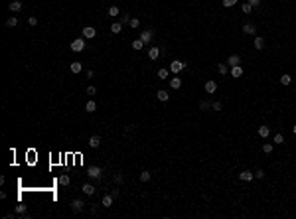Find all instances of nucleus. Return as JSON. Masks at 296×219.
<instances>
[{
  "instance_id": "f257e3e1",
  "label": "nucleus",
  "mask_w": 296,
  "mask_h": 219,
  "mask_svg": "<svg viewBox=\"0 0 296 219\" xmlns=\"http://www.w3.org/2000/svg\"><path fill=\"white\" fill-rule=\"evenodd\" d=\"M69 48H71L73 52H77V53L83 52V49H85V38H77V40H73Z\"/></svg>"
},
{
  "instance_id": "f03ea898",
  "label": "nucleus",
  "mask_w": 296,
  "mask_h": 219,
  "mask_svg": "<svg viewBox=\"0 0 296 219\" xmlns=\"http://www.w3.org/2000/svg\"><path fill=\"white\" fill-rule=\"evenodd\" d=\"M101 174H103V170L99 166H91L89 172H87V176H89V178H93V180H101Z\"/></svg>"
},
{
  "instance_id": "7ed1b4c3",
  "label": "nucleus",
  "mask_w": 296,
  "mask_h": 219,
  "mask_svg": "<svg viewBox=\"0 0 296 219\" xmlns=\"http://www.w3.org/2000/svg\"><path fill=\"white\" fill-rule=\"evenodd\" d=\"M81 34H83V38H85V40H93V38L97 36V30H95V28H91V26H85L81 30Z\"/></svg>"
},
{
  "instance_id": "20e7f679",
  "label": "nucleus",
  "mask_w": 296,
  "mask_h": 219,
  "mask_svg": "<svg viewBox=\"0 0 296 219\" xmlns=\"http://www.w3.org/2000/svg\"><path fill=\"white\" fill-rule=\"evenodd\" d=\"M184 67H186V63H184V61H178V59L170 63V71H172V73H180Z\"/></svg>"
},
{
  "instance_id": "39448f33",
  "label": "nucleus",
  "mask_w": 296,
  "mask_h": 219,
  "mask_svg": "<svg viewBox=\"0 0 296 219\" xmlns=\"http://www.w3.org/2000/svg\"><path fill=\"white\" fill-rule=\"evenodd\" d=\"M152 38H154V32H152V30H144V32H140V40H142L144 44H150V41H152Z\"/></svg>"
},
{
  "instance_id": "423d86ee",
  "label": "nucleus",
  "mask_w": 296,
  "mask_h": 219,
  "mask_svg": "<svg viewBox=\"0 0 296 219\" xmlns=\"http://www.w3.org/2000/svg\"><path fill=\"white\" fill-rule=\"evenodd\" d=\"M160 56H162V49H160V48H150V49H148V57H150L152 61H156Z\"/></svg>"
},
{
  "instance_id": "0eeeda50",
  "label": "nucleus",
  "mask_w": 296,
  "mask_h": 219,
  "mask_svg": "<svg viewBox=\"0 0 296 219\" xmlns=\"http://www.w3.org/2000/svg\"><path fill=\"white\" fill-rule=\"evenodd\" d=\"M8 10L10 12H20L22 10V2H20V0H12V2L8 4Z\"/></svg>"
},
{
  "instance_id": "6e6552de",
  "label": "nucleus",
  "mask_w": 296,
  "mask_h": 219,
  "mask_svg": "<svg viewBox=\"0 0 296 219\" xmlns=\"http://www.w3.org/2000/svg\"><path fill=\"white\" fill-rule=\"evenodd\" d=\"M83 207H85L83 199H73L71 201V209H73V211H83Z\"/></svg>"
},
{
  "instance_id": "1a4fd4ad",
  "label": "nucleus",
  "mask_w": 296,
  "mask_h": 219,
  "mask_svg": "<svg viewBox=\"0 0 296 219\" xmlns=\"http://www.w3.org/2000/svg\"><path fill=\"white\" fill-rule=\"evenodd\" d=\"M253 178H255V174H253V172H249V170H245V172H241V174H239V180H243V182H251Z\"/></svg>"
},
{
  "instance_id": "9d476101",
  "label": "nucleus",
  "mask_w": 296,
  "mask_h": 219,
  "mask_svg": "<svg viewBox=\"0 0 296 219\" xmlns=\"http://www.w3.org/2000/svg\"><path fill=\"white\" fill-rule=\"evenodd\" d=\"M81 192L85 193V196H93V193L97 192V189H95V186H93V184H85V186L81 188Z\"/></svg>"
},
{
  "instance_id": "9b49d317",
  "label": "nucleus",
  "mask_w": 296,
  "mask_h": 219,
  "mask_svg": "<svg viewBox=\"0 0 296 219\" xmlns=\"http://www.w3.org/2000/svg\"><path fill=\"white\" fill-rule=\"evenodd\" d=\"M89 146L91 148H99V146H101V138H99L97 134H93V136L89 138Z\"/></svg>"
},
{
  "instance_id": "f8f14e48",
  "label": "nucleus",
  "mask_w": 296,
  "mask_h": 219,
  "mask_svg": "<svg viewBox=\"0 0 296 219\" xmlns=\"http://www.w3.org/2000/svg\"><path fill=\"white\" fill-rule=\"evenodd\" d=\"M112 199H115V197H112V193H105V196H103V201H101V203L105 205V207H111V205H112Z\"/></svg>"
},
{
  "instance_id": "ddd939ff",
  "label": "nucleus",
  "mask_w": 296,
  "mask_h": 219,
  "mask_svg": "<svg viewBox=\"0 0 296 219\" xmlns=\"http://www.w3.org/2000/svg\"><path fill=\"white\" fill-rule=\"evenodd\" d=\"M243 32L247 34V36H253V34L257 32V26H255V24H245V26H243Z\"/></svg>"
},
{
  "instance_id": "4468645a",
  "label": "nucleus",
  "mask_w": 296,
  "mask_h": 219,
  "mask_svg": "<svg viewBox=\"0 0 296 219\" xmlns=\"http://www.w3.org/2000/svg\"><path fill=\"white\" fill-rule=\"evenodd\" d=\"M205 91H207V93H215V91H217V83H215L213 79H211V81H207L205 83Z\"/></svg>"
},
{
  "instance_id": "2eb2a0df",
  "label": "nucleus",
  "mask_w": 296,
  "mask_h": 219,
  "mask_svg": "<svg viewBox=\"0 0 296 219\" xmlns=\"http://www.w3.org/2000/svg\"><path fill=\"white\" fill-rule=\"evenodd\" d=\"M231 75H233V77H241V75H243V67H241V65H233L231 67Z\"/></svg>"
},
{
  "instance_id": "dca6fc26",
  "label": "nucleus",
  "mask_w": 296,
  "mask_h": 219,
  "mask_svg": "<svg viewBox=\"0 0 296 219\" xmlns=\"http://www.w3.org/2000/svg\"><path fill=\"white\" fill-rule=\"evenodd\" d=\"M170 87H172V89H180V87H182V79L180 77L170 79Z\"/></svg>"
},
{
  "instance_id": "f3484780",
  "label": "nucleus",
  "mask_w": 296,
  "mask_h": 219,
  "mask_svg": "<svg viewBox=\"0 0 296 219\" xmlns=\"http://www.w3.org/2000/svg\"><path fill=\"white\" fill-rule=\"evenodd\" d=\"M85 111H87V113H95V111H97V103H95V101H87Z\"/></svg>"
},
{
  "instance_id": "a211bd4d",
  "label": "nucleus",
  "mask_w": 296,
  "mask_h": 219,
  "mask_svg": "<svg viewBox=\"0 0 296 219\" xmlns=\"http://www.w3.org/2000/svg\"><path fill=\"white\" fill-rule=\"evenodd\" d=\"M69 69H71V71H73V73H81V69H83V65H81V63H79V61H73V63H71V65H69Z\"/></svg>"
},
{
  "instance_id": "6ab92c4d",
  "label": "nucleus",
  "mask_w": 296,
  "mask_h": 219,
  "mask_svg": "<svg viewBox=\"0 0 296 219\" xmlns=\"http://www.w3.org/2000/svg\"><path fill=\"white\" fill-rule=\"evenodd\" d=\"M227 63H229V65H239V63H241V57L239 56H229V59H227Z\"/></svg>"
},
{
  "instance_id": "aec40b11",
  "label": "nucleus",
  "mask_w": 296,
  "mask_h": 219,
  "mask_svg": "<svg viewBox=\"0 0 296 219\" xmlns=\"http://www.w3.org/2000/svg\"><path fill=\"white\" fill-rule=\"evenodd\" d=\"M142 48H144V41L140 40V38H138V40H134V41H132V49H136V52H140Z\"/></svg>"
},
{
  "instance_id": "412c9836",
  "label": "nucleus",
  "mask_w": 296,
  "mask_h": 219,
  "mask_svg": "<svg viewBox=\"0 0 296 219\" xmlns=\"http://www.w3.org/2000/svg\"><path fill=\"white\" fill-rule=\"evenodd\" d=\"M111 32L112 34H120V32H123V24H120V22H115L111 26Z\"/></svg>"
},
{
  "instance_id": "4be33fe9",
  "label": "nucleus",
  "mask_w": 296,
  "mask_h": 219,
  "mask_svg": "<svg viewBox=\"0 0 296 219\" xmlns=\"http://www.w3.org/2000/svg\"><path fill=\"white\" fill-rule=\"evenodd\" d=\"M265 48V38H255V49H262Z\"/></svg>"
},
{
  "instance_id": "5701e85b",
  "label": "nucleus",
  "mask_w": 296,
  "mask_h": 219,
  "mask_svg": "<svg viewBox=\"0 0 296 219\" xmlns=\"http://www.w3.org/2000/svg\"><path fill=\"white\" fill-rule=\"evenodd\" d=\"M69 182H71V180H69L67 174H61L59 176V186H69Z\"/></svg>"
},
{
  "instance_id": "b1692460",
  "label": "nucleus",
  "mask_w": 296,
  "mask_h": 219,
  "mask_svg": "<svg viewBox=\"0 0 296 219\" xmlns=\"http://www.w3.org/2000/svg\"><path fill=\"white\" fill-rule=\"evenodd\" d=\"M158 99H160V101H168L170 99V95H168V91H164V89H160V91H158Z\"/></svg>"
},
{
  "instance_id": "393cba45",
  "label": "nucleus",
  "mask_w": 296,
  "mask_h": 219,
  "mask_svg": "<svg viewBox=\"0 0 296 219\" xmlns=\"http://www.w3.org/2000/svg\"><path fill=\"white\" fill-rule=\"evenodd\" d=\"M259 134H261L262 138H266L270 134V128H269V126H259Z\"/></svg>"
},
{
  "instance_id": "a878e982",
  "label": "nucleus",
  "mask_w": 296,
  "mask_h": 219,
  "mask_svg": "<svg viewBox=\"0 0 296 219\" xmlns=\"http://www.w3.org/2000/svg\"><path fill=\"white\" fill-rule=\"evenodd\" d=\"M6 26L8 28H16V26H18V18H14V16H12V18H8L6 20Z\"/></svg>"
},
{
  "instance_id": "bb28decb",
  "label": "nucleus",
  "mask_w": 296,
  "mask_h": 219,
  "mask_svg": "<svg viewBox=\"0 0 296 219\" xmlns=\"http://www.w3.org/2000/svg\"><path fill=\"white\" fill-rule=\"evenodd\" d=\"M150 178H152V176H150V172H140V182H150Z\"/></svg>"
},
{
  "instance_id": "cd10ccee",
  "label": "nucleus",
  "mask_w": 296,
  "mask_h": 219,
  "mask_svg": "<svg viewBox=\"0 0 296 219\" xmlns=\"http://www.w3.org/2000/svg\"><path fill=\"white\" fill-rule=\"evenodd\" d=\"M290 81H292V77H290L288 73H284V75L280 77V83H282V85H290Z\"/></svg>"
},
{
  "instance_id": "c85d7f7f",
  "label": "nucleus",
  "mask_w": 296,
  "mask_h": 219,
  "mask_svg": "<svg viewBox=\"0 0 296 219\" xmlns=\"http://www.w3.org/2000/svg\"><path fill=\"white\" fill-rule=\"evenodd\" d=\"M112 180H115V184H123V180H124V176L120 174V172H115V176H112Z\"/></svg>"
},
{
  "instance_id": "c756f323",
  "label": "nucleus",
  "mask_w": 296,
  "mask_h": 219,
  "mask_svg": "<svg viewBox=\"0 0 296 219\" xmlns=\"http://www.w3.org/2000/svg\"><path fill=\"white\" fill-rule=\"evenodd\" d=\"M199 109H201V111H209L211 103H209V101H201V103H199Z\"/></svg>"
},
{
  "instance_id": "7c9ffc66",
  "label": "nucleus",
  "mask_w": 296,
  "mask_h": 219,
  "mask_svg": "<svg viewBox=\"0 0 296 219\" xmlns=\"http://www.w3.org/2000/svg\"><path fill=\"white\" fill-rule=\"evenodd\" d=\"M262 152L270 154V152H273V144H270V142H265V144H262Z\"/></svg>"
},
{
  "instance_id": "2f4dec72",
  "label": "nucleus",
  "mask_w": 296,
  "mask_h": 219,
  "mask_svg": "<svg viewBox=\"0 0 296 219\" xmlns=\"http://www.w3.org/2000/svg\"><path fill=\"white\" fill-rule=\"evenodd\" d=\"M274 144H282V142H284V136H282V134H274Z\"/></svg>"
},
{
  "instance_id": "473e14b6",
  "label": "nucleus",
  "mask_w": 296,
  "mask_h": 219,
  "mask_svg": "<svg viewBox=\"0 0 296 219\" xmlns=\"http://www.w3.org/2000/svg\"><path fill=\"white\" fill-rule=\"evenodd\" d=\"M16 213H18V215H22V213H26V205H24V203L16 205Z\"/></svg>"
},
{
  "instance_id": "72a5a7b5",
  "label": "nucleus",
  "mask_w": 296,
  "mask_h": 219,
  "mask_svg": "<svg viewBox=\"0 0 296 219\" xmlns=\"http://www.w3.org/2000/svg\"><path fill=\"white\" fill-rule=\"evenodd\" d=\"M130 28H138L140 26V20L138 18H130V24H128Z\"/></svg>"
},
{
  "instance_id": "f704fd0d",
  "label": "nucleus",
  "mask_w": 296,
  "mask_h": 219,
  "mask_svg": "<svg viewBox=\"0 0 296 219\" xmlns=\"http://www.w3.org/2000/svg\"><path fill=\"white\" fill-rule=\"evenodd\" d=\"M217 71L221 75H225V73H227V65H225V63H219V65H217Z\"/></svg>"
},
{
  "instance_id": "c9c22d12",
  "label": "nucleus",
  "mask_w": 296,
  "mask_h": 219,
  "mask_svg": "<svg viewBox=\"0 0 296 219\" xmlns=\"http://www.w3.org/2000/svg\"><path fill=\"white\" fill-rule=\"evenodd\" d=\"M235 4H237V0H223L225 8H231V6H235Z\"/></svg>"
},
{
  "instance_id": "e433bc0d",
  "label": "nucleus",
  "mask_w": 296,
  "mask_h": 219,
  "mask_svg": "<svg viewBox=\"0 0 296 219\" xmlns=\"http://www.w3.org/2000/svg\"><path fill=\"white\" fill-rule=\"evenodd\" d=\"M158 77L166 79V77H168V69H158Z\"/></svg>"
},
{
  "instance_id": "4c0bfd02",
  "label": "nucleus",
  "mask_w": 296,
  "mask_h": 219,
  "mask_svg": "<svg viewBox=\"0 0 296 219\" xmlns=\"http://www.w3.org/2000/svg\"><path fill=\"white\" fill-rule=\"evenodd\" d=\"M109 16H119V8H116V6H111L109 8Z\"/></svg>"
},
{
  "instance_id": "58836bf2",
  "label": "nucleus",
  "mask_w": 296,
  "mask_h": 219,
  "mask_svg": "<svg viewBox=\"0 0 296 219\" xmlns=\"http://www.w3.org/2000/svg\"><path fill=\"white\" fill-rule=\"evenodd\" d=\"M120 24H123V26H124V24H130V16H128V14H124L123 18H120Z\"/></svg>"
},
{
  "instance_id": "ea45409f",
  "label": "nucleus",
  "mask_w": 296,
  "mask_h": 219,
  "mask_svg": "<svg viewBox=\"0 0 296 219\" xmlns=\"http://www.w3.org/2000/svg\"><path fill=\"white\" fill-rule=\"evenodd\" d=\"M251 10H253V6H251L249 2H245V4H243V12H245V14H249Z\"/></svg>"
},
{
  "instance_id": "a19ab883",
  "label": "nucleus",
  "mask_w": 296,
  "mask_h": 219,
  "mask_svg": "<svg viewBox=\"0 0 296 219\" xmlns=\"http://www.w3.org/2000/svg\"><path fill=\"white\" fill-rule=\"evenodd\" d=\"M28 24H30V26H36V24H37V18H36V16H30V18H28Z\"/></svg>"
},
{
  "instance_id": "79ce46f5",
  "label": "nucleus",
  "mask_w": 296,
  "mask_h": 219,
  "mask_svg": "<svg viewBox=\"0 0 296 219\" xmlns=\"http://www.w3.org/2000/svg\"><path fill=\"white\" fill-rule=\"evenodd\" d=\"M211 109H213V111H221V103H211Z\"/></svg>"
},
{
  "instance_id": "37998d69",
  "label": "nucleus",
  "mask_w": 296,
  "mask_h": 219,
  "mask_svg": "<svg viewBox=\"0 0 296 219\" xmlns=\"http://www.w3.org/2000/svg\"><path fill=\"white\" fill-rule=\"evenodd\" d=\"M95 93H97V89H95L93 85H89V87H87V95H95Z\"/></svg>"
},
{
  "instance_id": "c03bdc74",
  "label": "nucleus",
  "mask_w": 296,
  "mask_h": 219,
  "mask_svg": "<svg viewBox=\"0 0 296 219\" xmlns=\"http://www.w3.org/2000/svg\"><path fill=\"white\" fill-rule=\"evenodd\" d=\"M255 178L262 180V178H265V172H262V170H257V172H255Z\"/></svg>"
},
{
  "instance_id": "a18cd8bd",
  "label": "nucleus",
  "mask_w": 296,
  "mask_h": 219,
  "mask_svg": "<svg viewBox=\"0 0 296 219\" xmlns=\"http://www.w3.org/2000/svg\"><path fill=\"white\" fill-rule=\"evenodd\" d=\"M249 4H251L253 8H257V6H259V4H261V0H249Z\"/></svg>"
},
{
  "instance_id": "49530a36",
  "label": "nucleus",
  "mask_w": 296,
  "mask_h": 219,
  "mask_svg": "<svg viewBox=\"0 0 296 219\" xmlns=\"http://www.w3.org/2000/svg\"><path fill=\"white\" fill-rule=\"evenodd\" d=\"M87 77L93 79V77H95V71H93V69H89V71H87Z\"/></svg>"
},
{
  "instance_id": "de8ad7c7",
  "label": "nucleus",
  "mask_w": 296,
  "mask_h": 219,
  "mask_svg": "<svg viewBox=\"0 0 296 219\" xmlns=\"http://www.w3.org/2000/svg\"><path fill=\"white\" fill-rule=\"evenodd\" d=\"M292 132H294V134H296V124H294V126H292Z\"/></svg>"
}]
</instances>
